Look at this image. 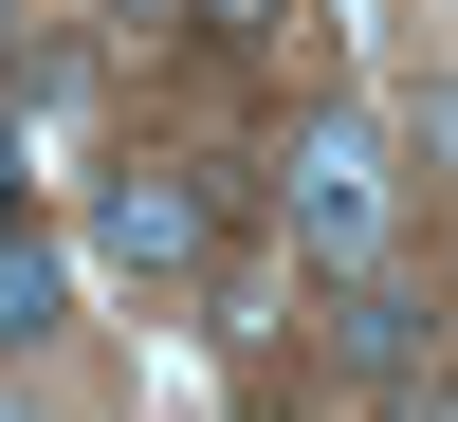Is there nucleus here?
<instances>
[{
  "label": "nucleus",
  "mask_w": 458,
  "mask_h": 422,
  "mask_svg": "<svg viewBox=\"0 0 458 422\" xmlns=\"http://www.w3.org/2000/svg\"><path fill=\"white\" fill-rule=\"evenodd\" d=\"M165 19H183V0H110V37H165Z\"/></svg>",
  "instance_id": "nucleus-6"
},
{
  "label": "nucleus",
  "mask_w": 458,
  "mask_h": 422,
  "mask_svg": "<svg viewBox=\"0 0 458 422\" xmlns=\"http://www.w3.org/2000/svg\"><path fill=\"white\" fill-rule=\"evenodd\" d=\"M0 422H37V404H0Z\"/></svg>",
  "instance_id": "nucleus-9"
},
{
  "label": "nucleus",
  "mask_w": 458,
  "mask_h": 422,
  "mask_svg": "<svg viewBox=\"0 0 458 422\" xmlns=\"http://www.w3.org/2000/svg\"><path fill=\"white\" fill-rule=\"evenodd\" d=\"M202 19H220V37H276V19H293V0H202Z\"/></svg>",
  "instance_id": "nucleus-5"
},
{
  "label": "nucleus",
  "mask_w": 458,
  "mask_h": 422,
  "mask_svg": "<svg viewBox=\"0 0 458 422\" xmlns=\"http://www.w3.org/2000/svg\"><path fill=\"white\" fill-rule=\"evenodd\" d=\"M349 367L403 386V367H422V313H403V294H349Z\"/></svg>",
  "instance_id": "nucleus-4"
},
{
  "label": "nucleus",
  "mask_w": 458,
  "mask_h": 422,
  "mask_svg": "<svg viewBox=\"0 0 458 422\" xmlns=\"http://www.w3.org/2000/svg\"><path fill=\"white\" fill-rule=\"evenodd\" d=\"M92 257H110V276H202V257H220L202 166H129V184L92 202Z\"/></svg>",
  "instance_id": "nucleus-2"
},
{
  "label": "nucleus",
  "mask_w": 458,
  "mask_h": 422,
  "mask_svg": "<svg viewBox=\"0 0 458 422\" xmlns=\"http://www.w3.org/2000/svg\"><path fill=\"white\" fill-rule=\"evenodd\" d=\"M293 239L312 257L386 239V129H367V110H312V129H293Z\"/></svg>",
  "instance_id": "nucleus-1"
},
{
  "label": "nucleus",
  "mask_w": 458,
  "mask_h": 422,
  "mask_svg": "<svg viewBox=\"0 0 458 422\" xmlns=\"http://www.w3.org/2000/svg\"><path fill=\"white\" fill-rule=\"evenodd\" d=\"M19 331H55V239L0 202V349H19Z\"/></svg>",
  "instance_id": "nucleus-3"
},
{
  "label": "nucleus",
  "mask_w": 458,
  "mask_h": 422,
  "mask_svg": "<svg viewBox=\"0 0 458 422\" xmlns=\"http://www.w3.org/2000/svg\"><path fill=\"white\" fill-rule=\"evenodd\" d=\"M440 184H458V92H440Z\"/></svg>",
  "instance_id": "nucleus-7"
},
{
  "label": "nucleus",
  "mask_w": 458,
  "mask_h": 422,
  "mask_svg": "<svg viewBox=\"0 0 458 422\" xmlns=\"http://www.w3.org/2000/svg\"><path fill=\"white\" fill-rule=\"evenodd\" d=\"M0 19H19V0H0ZM0 56H19V37H0Z\"/></svg>",
  "instance_id": "nucleus-8"
}]
</instances>
